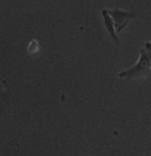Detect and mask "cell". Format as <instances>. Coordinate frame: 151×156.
Here are the masks:
<instances>
[{"mask_svg":"<svg viewBox=\"0 0 151 156\" xmlns=\"http://www.w3.org/2000/svg\"><path fill=\"white\" fill-rule=\"evenodd\" d=\"M107 11L110 15V17L113 19V21H114V26H115L117 32H121L126 27L129 20L138 17V15L135 12H130V11L123 10L119 6L113 8V9H107Z\"/></svg>","mask_w":151,"mask_h":156,"instance_id":"2","label":"cell"},{"mask_svg":"<svg viewBox=\"0 0 151 156\" xmlns=\"http://www.w3.org/2000/svg\"><path fill=\"white\" fill-rule=\"evenodd\" d=\"M119 78L133 80V78H149L151 77V52L145 48L140 50L139 61L131 68L124 69L118 73Z\"/></svg>","mask_w":151,"mask_h":156,"instance_id":"1","label":"cell"},{"mask_svg":"<svg viewBox=\"0 0 151 156\" xmlns=\"http://www.w3.org/2000/svg\"><path fill=\"white\" fill-rule=\"evenodd\" d=\"M39 48H40V46H39V44H37L36 40H32V41L29 44V52H30V53L37 52V51H39Z\"/></svg>","mask_w":151,"mask_h":156,"instance_id":"4","label":"cell"},{"mask_svg":"<svg viewBox=\"0 0 151 156\" xmlns=\"http://www.w3.org/2000/svg\"><path fill=\"white\" fill-rule=\"evenodd\" d=\"M100 12H102V16H103V21H104V26L109 34V36L113 38V41H114L117 45L120 44L119 38L117 36V31H115V26H114V21H113V19L110 17V15L108 14L107 9L104 8H100Z\"/></svg>","mask_w":151,"mask_h":156,"instance_id":"3","label":"cell"}]
</instances>
